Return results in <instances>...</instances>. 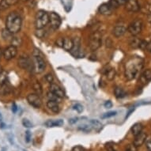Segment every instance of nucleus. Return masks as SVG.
Masks as SVG:
<instances>
[{
	"label": "nucleus",
	"mask_w": 151,
	"mask_h": 151,
	"mask_svg": "<svg viewBox=\"0 0 151 151\" xmlns=\"http://www.w3.org/2000/svg\"><path fill=\"white\" fill-rule=\"evenodd\" d=\"M73 109H74V110H76L78 112L81 113V112L83 111V107H82V105H81L80 104H76L73 106Z\"/></svg>",
	"instance_id": "obj_38"
},
{
	"label": "nucleus",
	"mask_w": 151,
	"mask_h": 151,
	"mask_svg": "<svg viewBox=\"0 0 151 151\" xmlns=\"http://www.w3.org/2000/svg\"><path fill=\"white\" fill-rule=\"evenodd\" d=\"M115 96L118 99H121V98H124L127 96V93L124 91V89L120 88V87H116L114 89Z\"/></svg>",
	"instance_id": "obj_27"
},
{
	"label": "nucleus",
	"mask_w": 151,
	"mask_h": 151,
	"mask_svg": "<svg viewBox=\"0 0 151 151\" xmlns=\"http://www.w3.org/2000/svg\"><path fill=\"white\" fill-rule=\"evenodd\" d=\"M28 103L35 109H40L42 104L40 97L37 93H30L27 96Z\"/></svg>",
	"instance_id": "obj_7"
},
{
	"label": "nucleus",
	"mask_w": 151,
	"mask_h": 151,
	"mask_svg": "<svg viewBox=\"0 0 151 151\" xmlns=\"http://www.w3.org/2000/svg\"><path fill=\"white\" fill-rule=\"evenodd\" d=\"M142 29V22L139 19H136L129 25L127 30L131 35L137 36L141 32Z\"/></svg>",
	"instance_id": "obj_6"
},
{
	"label": "nucleus",
	"mask_w": 151,
	"mask_h": 151,
	"mask_svg": "<svg viewBox=\"0 0 151 151\" xmlns=\"http://www.w3.org/2000/svg\"><path fill=\"white\" fill-rule=\"evenodd\" d=\"M45 80H46L48 83H50V84H52L53 82H54V78L52 76V74H47L45 75Z\"/></svg>",
	"instance_id": "obj_37"
},
{
	"label": "nucleus",
	"mask_w": 151,
	"mask_h": 151,
	"mask_svg": "<svg viewBox=\"0 0 151 151\" xmlns=\"http://www.w3.org/2000/svg\"><path fill=\"white\" fill-rule=\"evenodd\" d=\"M2 55H3V51H2L1 47H0V58L2 57Z\"/></svg>",
	"instance_id": "obj_52"
},
{
	"label": "nucleus",
	"mask_w": 151,
	"mask_h": 151,
	"mask_svg": "<svg viewBox=\"0 0 151 151\" xmlns=\"http://www.w3.org/2000/svg\"><path fill=\"white\" fill-rule=\"evenodd\" d=\"M7 82V74L5 71H3L0 74V85L4 84Z\"/></svg>",
	"instance_id": "obj_34"
},
{
	"label": "nucleus",
	"mask_w": 151,
	"mask_h": 151,
	"mask_svg": "<svg viewBox=\"0 0 151 151\" xmlns=\"http://www.w3.org/2000/svg\"><path fill=\"white\" fill-rule=\"evenodd\" d=\"M146 149H147V150L151 151V139H149V140L146 141Z\"/></svg>",
	"instance_id": "obj_45"
},
{
	"label": "nucleus",
	"mask_w": 151,
	"mask_h": 151,
	"mask_svg": "<svg viewBox=\"0 0 151 151\" xmlns=\"http://www.w3.org/2000/svg\"><path fill=\"white\" fill-rule=\"evenodd\" d=\"M78 118H72V119H69V123L70 124H74L78 121Z\"/></svg>",
	"instance_id": "obj_48"
},
{
	"label": "nucleus",
	"mask_w": 151,
	"mask_h": 151,
	"mask_svg": "<svg viewBox=\"0 0 151 151\" xmlns=\"http://www.w3.org/2000/svg\"><path fill=\"white\" fill-rule=\"evenodd\" d=\"M117 114L116 111H109V112H106V113H104L101 116V119H107V118H110V117L115 116Z\"/></svg>",
	"instance_id": "obj_35"
},
{
	"label": "nucleus",
	"mask_w": 151,
	"mask_h": 151,
	"mask_svg": "<svg viewBox=\"0 0 151 151\" xmlns=\"http://www.w3.org/2000/svg\"><path fill=\"white\" fill-rule=\"evenodd\" d=\"M49 23V14L45 10L37 11L35 17V27L37 29H44Z\"/></svg>",
	"instance_id": "obj_4"
},
{
	"label": "nucleus",
	"mask_w": 151,
	"mask_h": 151,
	"mask_svg": "<svg viewBox=\"0 0 151 151\" xmlns=\"http://www.w3.org/2000/svg\"><path fill=\"white\" fill-rule=\"evenodd\" d=\"M80 45H81V40L78 37L74 38L73 40V47H72L71 54L74 55V57L77 58H82L84 56V54L82 53L81 50H80Z\"/></svg>",
	"instance_id": "obj_9"
},
{
	"label": "nucleus",
	"mask_w": 151,
	"mask_h": 151,
	"mask_svg": "<svg viewBox=\"0 0 151 151\" xmlns=\"http://www.w3.org/2000/svg\"><path fill=\"white\" fill-rule=\"evenodd\" d=\"M47 107L51 110V111L54 112V113H59L60 111V108L59 106V103L52 101H48L47 102Z\"/></svg>",
	"instance_id": "obj_20"
},
{
	"label": "nucleus",
	"mask_w": 151,
	"mask_h": 151,
	"mask_svg": "<svg viewBox=\"0 0 151 151\" xmlns=\"http://www.w3.org/2000/svg\"><path fill=\"white\" fill-rule=\"evenodd\" d=\"M47 97L48 101H52L56 102V103H61L62 102V98H60V97H58L57 95H55V93H53L52 92L49 91L47 93Z\"/></svg>",
	"instance_id": "obj_28"
},
{
	"label": "nucleus",
	"mask_w": 151,
	"mask_h": 151,
	"mask_svg": "<svg viewBox=\"0 0 151 151\" xmlns=\"http://www.w3.org/2000/svg\"><path fill=\"white\" fill-rule=\"evenodd\" d=\"M127 3V0H110V2L109 3V6H111L112 10L116 9L119 6L125 5Z\"/></svg>",
	"instance_id": "obj_24"
},
{
	"label": "nucleus",
	"mask_w": 151,
	"mask_h": 151,
	"mask_svg": "<svg viewBox=\"0 0 151 151\" xmlns=\"http://www.w3.org/2000/svg\"><path fill=\"white\" fill-rule=\"evenodd\" d=\"M147 21L149 22V23H150L151 24V13H150L148 15V17H147Z\"/></svg>",
	"instance_id": "obj_51"
},
{
	"label": "nucleus",
	"mask_w": 151,
	"mask_h": 151,
	"mask_svg": "<svg viewBox=\"0 0 151 151\" xmlns=\"http://www.w3.org/2000/svg\"><path fill=\"white\" fill-rule=\"evenodd\" d=\"M125 6L129 12L135 13L140 10V6H139L138 0H127Z\"/></svg>",
	"instance_id": "obj_12"
},
{
	"label": "nucleus",
	"mask_w": 151,
	"mask_h": 151,
	"mask_svg": "<svg viewBox=\"0 0 151 151\" xmlns=\"http://www.w3.org/2000/svg\"><path fill=\"white\" fill-rule=\"evenodd\" d=\"M90 124H91L92 127H93L94 128L97 129V130H100L102 127V124L99 120H97V119H91Z\"/></svg>",
	"instance_id": "obj_31"
},
{
	"label": "nucleus",
	"mask_w": 151,
	"mask_h": 151,
	"mask_svg": "<svg viewBox=\"0 0 151 151\" xmlns=\"http://www.w3.org/2000/svg\"><path fill=\"white\" fill-rule=\"evenodd\" d=\"M142 129H143V126L141 123H137V124H134L132 127H131V132H132V134L134 136H136L139 134H140L142 131Z\"/></svg>",
	"instance_id": "obj_23"
},
{
	"label": "nucleus",
	"mask_w": 151,
	"mask_h": 151,
	"mask_svg": "<svg viewBox=\"0 0 151 151\" xmlns=\"http://www.w3.org/2000/svg\"><path fill=\"white\" fill-rule=\"evenodd\" d=\"M17 54V47L10 45L7 47L4 51L3 52V55L4 59L6 60H10L16 57Z\"/></svg>",
	"instance_id": "obj_11"
},
{
	"label": "nucleus",
	"mask_w": 151,
	"mask_h": 151,
	"mask_svg": "<svg viewBox=\"0 0 151 151\" xmlns=\"http://www.w3.org/2000/svg\"><path fill=\"white\" fill-rule=\"evenodd\" d=\"M36 35H37V37H38L39 38H42V37H45V31H44V30H43V29H37Z\"/></svg>",
	"instance_id": "obj_39"
},
{
	"label": "nucleus",
	"mask_w": 151,
	"mask_h": 151,
	"mask_svg": "<svg viewBox=\"0 0 151 151\" xmlns=\"http://www.w3.org/2000/svg\"><path fill=\"white\" fill-rule=\"evenodd\" d=\"M18 66L26 70H32L33 69V63L30 60L29 58L25 57V56H21L19 60L17 61Z\"/></svg>",
	"instance_id": "obj_10"
},
{
	"label": "nucleus",
	"mask_w": 151,
	"mask_h": 151,
	"mask_svg": "<svg viewBox=\"0 0 151 151\" xmlns=\"http://www.w3.org/2000/svg\"><path fill=\"white\" fill-rule=\"evenodd\" d=\"M22 20L20 14L17 12H11L8 15L6 20V29L11 33L15 34L19 32L22 28Z\"/></svg>",
	"instance_id": "obj_2"
},
{
	"label": "nucleus",
	"mask_w": 151,
	"mask_h": 151,
	"mask_svg": "<svg viewBox=\"0 0 151 151\" xmlns=\"http://www.w3.org/2000/svg\"><path fill=\"white\" fill-rule=\"evenodd\" d=\"M62 47L64 50L67 51V52H70L72 49V47H73V40L70 39L68 37L63 38Z\"/></svg>",
	"instance_id": "obj_21"
},
{
	"label": "nucleus",
	"mask_w": 151,
	"mask_h": 151,
	"mask_svg": "<svg viewBox=\"0 0 151 151\" xmlns=\"http://www.w3.org/2000/svg\"><path fill=\"white\" fill-rule=\"evenodd\" d=\"M71 151H85V149L81 146H74V148L72 149Z\"/></svg>",
	"instance_id": "obj_43"
},
{
	"label": "nucleus",
	"mask_w": 151,
	"mask_h": 151,
	"mask_svg": "<svg viewBox=\"0 0 151 151\" xmlns=\"http://www.w3.org/2000/svg\"><path fill=\"white\" fill-rule=\"evenodd\" d=\"M49 23L52 29H58L61 25V18L56 13L52 12L49 14Z\"/></svg>",
	"instance_id": "obj_8"
},
{
	"label": "nucleus",
	"mask_w": 151,
	"mask_h": 151,
	"mask_svg": "<svg viewBox=\"0 0 151 151\" xmlns=\"http://www.w3.org/2000/svg\"><path fill=\"white\" fill-rule=\"evenodd\" d=\"M106 46L107 47H111L112 46V41L109 38H108L106 40Z\"/></svg>",
	"instance_id": "obj_47"
},
{
	"label": "nucleus",
	"mask_w": 151,
	"mask_h": 151,
	"mask_svg": "<svg viewBox=\"0 0 151 151\" xmlns=\"http://www.w3.org/2000/svg\"><path fill=\"white\" fill-rule=\"evenodd\" d=\"M64 122L63 119H49L45 123V125L47 127H61L63 125Z\"/></svg>",
	"instance_id": "obj_17"
},
{
	"label": "nucleus",
	"mask_w": 151,
	"mask_h": 151,
	"mask_svg": "<svg viewBox=\"0 0 151 151\" xmlns=\"http://www.w3.org/2000/svg\"><path fill=\"white\" fill-rule=\"evenodd\" d=\"M32 88H33V90H34L35 93H37V95H39V96H41L43 94V89L42 86H41V85L39 82H34L33 85H32Z\"/></svg>",
	"instance_id": "obj_29"
},
{
	"label": "nucleus",
	"mask_w": 151,
	"mask_h": 151,
	"mask_svg": "<svg viewBox=\"0 0 151 151\" xmlns=\"http://www.w3.org/2000/svg\"><path fill=\"white\" fill-rule=\"evenodd\" d=\"M33 70L37 74H40L45 70L46 67L45 63L42 54L40 53V50L35 49L33 52Z\"/></svg>",
	"instance_id": "obj_3"
},
{
	"label": "nucleus",
	"mask_w": 151,
	"mask_h": 151,
	"mask_svg": "<svg viewBox=\"0 0 151 151\" xmlns=\"http://www.w3.org/2000/svg\"><path fill=\"white\" fill-rule=\"evenodd\" d=\"M31 136H32V134H31V132L29 131H27L25 132V139L26 142H29L30 140H31Z\"/></svg>",
	"instance_id": "obj_40"
},
{
	"label": "nucleus",
	"mask_w": 151,
	"mask_h": 151,
	"mask_svg": "<svg viewBox=\"0 0 151 151\" xmlns=\"http://www.w3.org/2000/svg\"><path fill=\"white\" fill-rule=\"evenodd\" d=\"M134 146L135 147H140V146L142 145V144L146 142V137H147V134L145 132H142V131L140 134H139L136 136H134Z\"/></svg>",
	"instance_id": "obj_14"
},
{
	"label": "nucleus",
	"mask_w": 151,
	"mask_h": 151,
	"mask_svg": "<svg viewBox=\"0 0 151 151\" xmlns=\"http://www.w3.org/2000/svg\"><path fill=\"white\" fill-rule=\"evenodd\" d=\"M143 67V60L139 57L131 58L126 63L124 75L128 81L134 79Z\"/></svg>",
	"instance_id": "obj_1"
},
{
	"label": "nucleus",
	"mask_w": 151,
	"mask_h": 151,
	"mask_svg": "<svg viewBox=\"0 0 151 151\" xmlns=\"http://www.w3.org/2000/svg\"><path fill=\"white\" fill-rule=\"evenodd\" d=\"M104 107L106 108V109H111V107H112V103H111L110 101H108L104 103Z\"/></svg>",
	"instance_id": "obj_46"
},
{
	"label": "nucleus",
	"mask_w": 151,
	"mask_h": 151,
	"mask_svg": "<svg viewBox=\"0 0 151 151\" xmlns=\"http://www.w3.org/2000/svg\"><path fill=\"white\" fill-rule=\"evenodd\" d=\"M23 1H28V0H23Z\"/></svg>",
	"instance_id": "obj_55"
},
{
	"label": "nucleus",
	"mask_w": 151,
	"mask_h": 151,
	"mask_svg": "<svg viewBox=\"0 0 151 151\" xmlns=\"http://www.w3.org/2000/svg\"><path fill=\"white\" fill-rule=\"evenodd\" d=\"M50 91L52 92L53 93H55V95H57L58 97H60V98H63L65 97V93L64 91L63 90V89L60 86H58L57 84H55V83H52L50 86Z\"/></svg>",
	"instance_id": "obj_15"
},
{
	"label": "nucleus",
	"mask_w": 151,
	"mask_h": 151,
	"mask_svg": "<svg viewBox=\"0 0 151 151\" xmlns=\"http://www.w3.org/2000/svg\"><path fill=\"white\" fill-rule=\"evenodd\" d=\"M105 148H106V150L108 151H116L114 149V147L111 146V143H107L106 145H105Z\"/></svg>",
	"instance_id": "obj_42"
},
{
	"label": "nucleus",
	"mask_w": 151,
	"mask_h": 151,
	"mask_svg": "<svg viewBox=\"0 0 151 151\" xmlns=\"http://www.w3.org/2000/svg\"><path fill=\"white\" fill-rule=\"evenodd\" d=\"M22 124L23 126L25 127H27V128H30V127H32V124L31 122L27 119H24L22 120Z\"/></svg>",
	"instance_id": "obj_36"
},
{
	"label": "nucleus",
	"mask_w": 151,
	"mask_h": 151,
	"mask_svg": "<svg viewBox=\"0 0 151 151\" xmlns=\"http://www.w3.org/2000/svg\"><path fill=\"white\" fill-rule=\"evenodd\" d=\"M112 9L111 8V6H109V3H104L99 6L98 8V12L102 15H105V16H108V15L111 14L112 13Z\"/></svg>",
	"instance_id": "obj_16"
},
{
	"label": "nucleus",
	"mask_w": 151,
	"mask_h": 151,
	"mask_svg": "<svg viewBox=\"0 0 151 151\" xmlns=\"http://www.w3.org/2000/svg\"><path fill=\"white\" fill-rule=\"evenodd\" d=\"M10 42H11V45L17 47H20L21 45H22V40L21 39L20 37H13V38L11 39V40H10Z\"/></svg>",
	"instance_id": "obj_30"
},
{
	"label": "nucleus",
	"mask_w": 151,
	"mask_h": 151,
	"mask_svg": "<svg viewBox=\"0 0 151 151\" xmlns=\"http://www.w3.org/2000/svg\"><path fill=\"white\" fill-rule=\"evenodd\" d=\"M17 105H16V104H13V106H12V111H13V112H16V111H17Z\"/></svg>",
	"instance_id": "obj_49"
},
{
	"label": "nucleus",
	"mask_w": 151,
	"mask_h": 151,
	"mask_svg": "<svg viewBox=\"0 0 151 151\" xmlns=\"http://www.w3.org/2000/svg\"><path fill=\"white\" fill-rule=\"evenodd\" d=\"M142 40L137 38V37H132L131 40H130V42H129V45L131 48H139L140 47V44H141Z\"/></svg>",
	"instance_id": "obj_26"
},
{
	"label": "nucleus",
	"mask_w": 151,
	"mask_h": 151,
	"mask_svg": "<svg viewBox=\"0 0 151 151\" xmlns=\"http://www.w3.org/2000/svg\"><path fill=\"white\" fill-rule=\"evenodd\" d=\"M3 37L5 40H11V39L13 38V33H11L9 30L6 29L3 30Z\"/></svg>",
	"instance_id": "obj_32"
},
{
	"label": "nucleus",
	"mask_w": 151,
	"mask_h": 151,
	"mask_svg": "<svg viewBox=\"0 0 151 151\" xmlns=\"http://www.w3.org/2000/svg\"><path fill=\"white\" fill-rule=\"evenodd\" d=\"M147 44H148V43L146 42V40H142L141 44H140V47H139V48H141V49H145V48H146Z\"/></svg>",
	"instance_id": "obj_44"
},
{
	"label": "nucleus",
	"mask_w": 151,
	"mask_h": 151,
	"mask_svg": "<svg viewBox=\"0 0 151 151\" xmlns=\"http://www.w3.org/2000/svg\"><path fill=\"white\" fill-rule=\"evenodd\" d=\"M104 74L107 78V79L109 80V81H111V80H113L115 78L116 73V70L114 68L109 67L106 69H104Z\"/></svg>",
	"instance_id": "obj_19"
},
{
	"label": "nucleus",
	"mask_w": 151,
	"mask_h": 151,
	"mask_svg": "<svg viewBox=\"0 0 151 151\" xmlns=\"http://www.w3.org/2000/svg\"><path fill=\"white\" fill-rule=\"evenodd\" d=\"M3 71V67H2V66L0 65V74L2 73V72Z\"/></svg>",
	"instance_id": "obj_53"
},
{
	"label": "nucleus",
	"mask_w": 151,
	"mask_h": 151,
	"mask_svg": "<svg viewBox=\"0 0 151 151\" xmlns=\"http://www.w3.org/2000/svg\"><path fill=\"white\" fill-rule=\"evenodd\" d=\"M18 2V0H2L0 3V10H4L11 6L15 5Z\"/></svg>",
	"instance_id": "obj_18"
},
{
	"label": "nucleus",
	"mask_w": 151,
	"mask_h": 151,
	"mask_svg": "<svg viewBox=\"0 0 151 151\" xmlns=\"http://www.w3.org/2000/svg\"><path fill=\"white\" fill-rule=\"evenodd\" d=\"M78 130L83 131V132H90L92 131V127L89 126V125H87V124H84V125H80L78 127Z\"/></svg>",
	"instance_id": "obj_33"
},
{
	"label": "nucleus",
	"mask_w": 151,
	"mask_h": 151,
	"mask_svg": "<svg viewBox=\"0 0 151 151\" xmlns=\"http://www.w3.org/2000/svg\"><path fill=\"white\" fill-rule=\"evenodd\" d=\"M140 80H141L142 82H143L144 84L146 83L147 82H150L151 80V70L147 69L146 70H145V71L142 74Z\"/></svg>",
	"instance_id": "obj_25"
},
{
	"label": "nucleus",
	"mask_w": 151,
	"mask_h": 151,
	"mask_svg": "<svg viewBox=\"0 0 151 151\" xmlns=\"http://www.w3.org/2000/svg\"><path fill=\"white\" fill-rule=\"evenodd\" d=\"M146 49L148 50L149 52L151 53V42H150V43H148V44H147V46H146Z\"/></svg>",
	"instance_id": "obj_50"
},
{
	"label": "nucleus",
	"mask_w": 151,
	"mask_h": 151,
	"mask_svg": "<svg viewBox=\"0 0 151 151\" xmlns=\"http://www.w3.org/2000/svg\"><path fill=\"white\" fill-rule=\"evenodd\" d=\"M125 151H136V147L134 145H128Z\"/></svg>",
	"instance_id": "obj_41"
},
{
	"label": "nucleus",
	"mask_w": 151,
	"mask_h": 151,
	"mask_svg": "<svg viewBox=\"0 0 151 151\" xmlns=\"http://www.w3.org/2000/svg\"><path fill=\"white\" fill-rule=\"evenodd\" d=\"M127 27L124 25H116L112 30V34L114 35V37H120L122 36H124L125 34V32H127Z\"/></svg>",
	"instance_id": "obj_13"
},
{
	"label": "nucleus",
	"mask_w": 151,
	"mask_h": 151,
	"mask_svg": "<svg viewBox=\"0 0 151 151\" xmlns=\"http://www.w3.org/2000/svg\"><path fill=\"white\" fill-rule=\"evenodd\" d=\"M2 119H3V117H2V115L0 113V122L2 121Z\"/></svg>",
	"instance_id": "obj_54"
},
{
	"label": "nucleus",
	"mask_w": 151,
	"mask_h": 151,
	"mask_svg": "<svg viewBox=\"0 0 151 151\" xmlns=\"http://www.w3.org/2000/svg\"><path fill=\"white\" fill-rule=\"evenodd\" d=\"M102 34L99 31H95L92 33L89 38V47L92 52H95L101 46Z\"/></svg>",
	"instance_id": "obj_5"
},
{
	"label": "nucleus",
	"mask_w": 151,
	"mask_h": 151,
	"mask_svg": "<svg viewBox=\"0 0 151 151\" xmlns=\"http://www.w3.org/2000/svg\"><path fill=\"white\" fill-rule=\"evenodd\" d=\"M1 86H2V88L0 89V94L1 95L6 96V95L10 94L12 91V87L10 86V85L8 83V82H5L4 84L1 85Z\"/></svg>",
	"instance_id": "obj_22"
}]
</instances>
